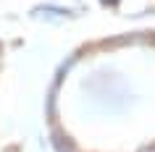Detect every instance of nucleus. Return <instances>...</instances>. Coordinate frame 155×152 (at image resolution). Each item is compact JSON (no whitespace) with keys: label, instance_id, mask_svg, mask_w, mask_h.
I'll list each match as a JSON object with an SVG mask.
<instances>
[{"label":"nucleus","instance_id":"obj_1","mask_svg":"<svg viewBox=\"0 0 155 152\" xmlns=\"http://www.w3.org/2000/svg\"><path fill=\"white\" fill-rule=\"evenodd\" d=\"M34 18H42V21H63V18H74V11L58 8V5H37L32 11Z\"/></svg>","mask_w":155,"mask_h":152},{"label":"nucleus","instance_id":"obj_2","mask_svg":"<svg viewBox=\"0 0 155 152\" xmlns=\"http://www.w3.org/2000/svg\"><path fill=\"white\" fill-rule=\"evenodd\" d=\"M50 144H53L55 152H76L74 142L68 139V134H63V131H55V134L50 136Z\"/></svg>","mask_w":155,"mask_h":152},{"label":"nucleus","instance_id":"obj_3","mask_svg":"<svg viewBox=\"0 0 155 152\" xmlns=\"http://www.w3.org/2000/svg\"><path fill=\"white\" fill-rule=\"evenodd\" d=\"M100 3H103V5H105V8H116V5H118V3H121V0H100Z\"/></svg>","mask_w":155,"mask_h":152},{"label":"nucleus","instance_id":"obj_4","mask_svg":"<svg viewBox=\"0 0 155 152\" xmlns=\"http://www.w3.org/2000/svg\"><path fill=\"white\" fill-rule=\"evenodd\" d=\"M137 152H155V144H145V147H139Z\"/></svg>","mask_w":155,"mask_h":152}]
</instances>
